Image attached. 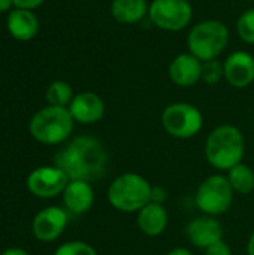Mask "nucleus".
I'll use <instances>...</instances> for the list:
<instances>
[{
    "label": "nucleus",
    "mask_w": 254,
    "mask_h": 255,
    "mask_svg": "<svg viewBox=\"0 0 254 255\" xmlns=\"http://www.w3.org/2000/svg\"><path fill=\"white\" fill-rule=\"evenodd\" d=\"M73 118L67 108L45 106L39 109L28 123L30 136L43 145H60L69 140L73 131Z\"/></svg>",
    "instance_id": "obj_3"
},
{
    "label": "nucleus",
    "mask_w": 254,
    "mask_h": 255,
    "mask_svg": "<svg viewBox=\"0 0 254 255\" xmlns=\"http://www.w3.org/2000/svg\"><path fill=\"white\" fill-rule=\"evenodd\" d=\"M69 223L67 211L58 206H48L39 211L31 221L33 236L43 244L57 241L66 230Z\"/></svg>",
    "instance_id": "obj_10"
},
{
    "label": "nucleus",
    "mask_w": 254,
    "mask_h": 255,
    "mask_svg": "<svg viewBox=\"0 0 254 255\" xmlns=\"http://www.w3.org/2000/svg\"><path fill=\"white\" fill-rule=\"evenodd\" d=\"M204 63L190 52L178 54L169 64L171 81L178 87H192L202 79Z\"/></svg>",
    "instance_id": "obj_14"
},
{
    "label": "nucleus",
    "mask_w": 254,
    "mask_h": 255,
    "mask_svg": "<svg viewBox=\"0 0 254 255\" xmlns=\"http://www.w3.org/2000/svg\"><path fill=\"white\" fill-rule=\"evenodd\" d=\"M150 4L147 0H112L111 15L112 18L126 25L138 24L148 16Z\"/></svg>",
    "instance_id": "obj_18"
},
{
    "label": "nucleus",
    "mask_w": 254,
    "mask_h": 255,
    "mask_svg": "<svg viewBox=\"0 0 254 255\" xmlns=\"http://www.w3.org/2000/svg\"><path fill=\"white\" fill-rule=\"evenodd\" d=\"M61 197L66 211L73 215L87 214L94 205V190L85 181H69Z\"/></svg>",
    "instance_id": "obj_15"
},
{
    "label": "nucleus",
    "mask_w": 254,
    "mask_h": 255,
    "mask_svg": "<svg viewBox=\"0 0 254 255\" xmlns=\"http://www.w3.org/2000/svg\"><path fill=\"white\" fill-rule=\"evenodd\" d=\"M168 255H193L187 248H175L172 251H169Z\"/></svg>",
    "instance_id": "obj_29"
},
{
    "label": "nucleus",
    "mask_w": 254,
    "mask_h": 255,
    "mask_svg": "<svg viewBox=\"0 0 254 255\" xmlns=\"http://www.w3.org/2000/svg\"><path fill=\"white\" fill-rule=\"evenodd\" d=\"M153 185L139 173L126 172L117 176L108 188L109 205L120 212H139L151 200Z\"/></svg>",
    "instance_id": "obj_4"
},
{
    "label": "nucleus",
    "mask_w": 254,
    "mask_h": 255,
    "mask_svg": "<svg viewBox=\"0 0 254 255\" xmlns=\"http://www.w3.org/2000/svg\"><path fill=\"white\" fill-rule=\"evenodd\" d=\"M67 175L57 166H40L31 170L25 179L27 190L37 199H54L61 196L69 184Z\"/></svg>",
    "instance_id": "obj_9"
},
{
    "label": "nucleus",
    "mask_w": 254,
    "mask_h": 255,
    "mask_svg": "<svg viewBox=\"0 0 254 255\" xmlns=\"http://www.w3.org/2000/svg\"><path fill=\"white\" fill-rule=\"evenodd\" d=\"M54 255H97V251L87 242L82 241H70L61 244Z\"/></svg>",
    "instance_id": "obj_22"
},
{
    "label": "nucleus",
    "mask_w": 254,
    "mask_h": 255,
    "mask_svg": "<svg viewBox=\"0 0 254 255\" xmlns=\"http://www.w3.org/2000/svg\"><path fill=\"white\" fill-rule=\"evenodd\" d=\"M148 18L160 30L180 31L192 22L193 6L189 0H153Z\"/></svg>",
    "instance_id": "obj_8"
},
{
    "label": "nucleus",
    "mask_w": 254,
    "mask_h": 255,
    "mask_svg": "<svg viewBox=\"0 0 254 255\" xmlns=\"http://www.w3.org/2000/svg\"><path fill=\"white\" fill-rule=\"evenodd\" d=\"M73 97H75L73 90L66 81L51 82L46 88V93H45V99H46L48 105L60 106V108H69Z\"/></svg>",
    "instance_id": "obj_20"
},
{
    "label": "nucleus",
    "mask_w": 254,
    "mask_h": 255,
    "mask_svg": "<svg viewBox=\"0 0 254 255\" xmlns=\"http://www.w3.org/2000/svg\"><path fill=\"white\" fill-rule=\"evenodd\" d=\"M235 191L225 175H211L196 190L195 203L204 215L219 217L232 206Z\"/></svg>",
    "instance_id": "obj_6"
},
{
    "label": "nucleus",
    "mask_w": 254,
    "mask_h": 255,
    "mask_svg": "<svg viewBox=\"0 0 254 255\" xmlns=\"http://www.w3.org/2000/svg\"><path fill=\"white\" fill-rule=\"evenodd\" d=\"M205 251V255H232V250L231 247L222 239L216 244H213L211 247H208Z\"/></svg>",
    "instance_id": "obj_24"
},
{
    "label": "nucleus",
    "mask_w": 254,
    "mask_h": 255,
    "mask_svg": "<svg viewBox=\"0 0 254 255\" xmlns=\"http://www.w3.org/2000/svg\"><path fill=\"white\" fill-rule=\"evenodd\" d=\"M247 255H254V232L252 233L249 244H247Z\"/></svg>",
    "instance_id": "obj_30"
},
{
    "label": "nucleus",
    "mask_w": 254,
    "mask_h": 255,
    "mask_svg": "<svg viewBox=\"0 0 254 255\" xmlns=\"http://www.w3.org/2000/svg\"><path fill=\"white\" fill-rule=\"evenodd\" d=\"M222 79H225L223 63H220L217 58L205 61L202 66V81H205L208 85H216Z\"/></svg>",
    "instance_id": "obj_23"
},
{
    "label": "nucleus",
    "mask_w": 254,
    "mask_h": 255,
    "mask_svg": "<svg viewBox=\"0 0 254 255\" xmlns=\"http://www.w3.org/2000/svg\"><path fill=\"white\" fill-rule=\"evenodd\" d=\"M13 1L12 0H0V15L1 13H9L13 9Z\"/></svg>",
    "instance_id": "obj_27"
},
{
    "label": "nucleus",
    "mask_w": 254,
    "mask_h": 255,
    "mask_svg": "<svg viewBox=\"0 0 254 255\" xmlns=\"http://www.w3.org/2000/svg\"><path fill=\"white\" fill-rule=\"evenodd\" d=\"M136 214H138V217H136L138 229L142 235H145L148 238L160 236L168 227L169 215H168L165 205L150 202Z\"/></svg>",
    "instance_id": "obj_17"
},
{
    "label": "nucleus",
    "mask_w": 254,
    "mask_h": 255,
    "mask_svg": "<svg viewBox=\"0 0 254 255\" xmlns=\"http://www.w3.org/2000/svg\"><path fill=\"white\" fill-rule=\"evenodd\" d=\"M162 126L175 139H192L202 130L204 115L192 103L177 102L163 109Z\"/></svg>",
    "instance_id": "obj_7"
},
{
    "label": "nucleus",
    "mask_w": 254,
    "mask_h": 255,
    "mask_svg": "<svg viewBox=\"0 0 254 255\" xmlns=\"http://www.w3.org/2000/svg\"><path fill=\"white\" fill-rule=\"evenodd\" d=\"M54 166L61 169L70 181H100L109 166V154L105 145L93 136L70 139L54 155Z\"/></svg>",
    "instance_id": "obj_1"
},
{
    "label": "nucleus",
    "mask_w": 254,
    "mask_h": 255,
    "mask_svg": "<svg viewBox=\"0 0 254 255\" xmlns=\"http://www.w3.org/2000/svg\"><path fill=\"white\" fill-rule=\"evenodd\" d=\"M166 199H168V193H166V190L163 187H159L157 185V187H153L151 188V200L150 202L159 203V205H165Z\"/></svg>",
    "instance_id": "obj_25"
},
{
    "label": "nucleus",
    "mask_w": 254,
    "mask_h": 255,
    "mask_svg": "<svg viewBox=\"0 0 254 255\" xmlns=\"http://www.w3.org/2000/svg\"><path fill=\"white\" fill-rule=\"evenodd\" d=\"M189 241L201 250H207L213 244L223 239V226L216 217L202 215L192 220L187 226Z\"/></svg>",
    "instance_id": "obj_13"
},
{
    "label": "nucleus",
    "mask_w": 254,
    "mask_h": 255,
    "mask_svg": "<svg viewBox=\"0 0 254 255\" xmlns=\"http://www.w3.org/2000/svg\"><path fill=\"white\" fill-rule=\"evenodd\" d=\"M229 43V28L223 21L204 19L193 25L187 36L189 52L202 63L216 60Z\"/></svg>",
    "instance_id": "obj_5"
},
{
    "label": "nucleus",
    "mask_w": 254,
    "mask_h": 255,
    "mask_svg": "<svg viewBox=\"0 0 254 255\" xmlns=\"http://www.w3.org/2000/svg\"><path fill=\"white\" fill-rule=\"evenodd\" d=\"M246 152V140L243 131L232 124L217 126L207 137L205 157L217 170H231L243 163Z\"/></svg>",
    "instance_id": "obj_2"
},
{
    "label": "nucleus",
    "mask_w": 254,
    "mask_h": 255,
    "mask_svg": "<svg viewBox=\"0 0 254 255\" xmlns=\"http://www.w3.org/2000/svg\"><path fill=\"white\" fill-rule=\"evenodd\" d=\"M6 28L13 39L19 42H28L34 39L39 31V19L33 10L13 7L7 13Z\"/></svg>",
    "instance_id": "obj_16"
},
{
    "label": "nucleus",
    "mask_w": 254,
    "mask_h": 255,
    "mask_svg": "<svg viewBox=\"0 0 254 255\" xmlns=\"http://www.w3.org/2000/svg\"><path fill=\"white\" fill-rule=\"evenodd\" d=\"M13 1V6L15 7H19V9H28V10H34L37 9L45 0H12Z\"/></svg>",
    "instance_id": "obj_26"
},
{
    "label": "nucleus",
    "mask_w": 254,
    "mask_h": 255,
    "mask_svg": "<svg viewBox=\"0 0 254 255\" xmlns=\"http://www.w3.org/2000/svg\"><path fill=\"white\" fill-rule=\"evenodd\" d=\"M67 109L75 123L94 124L99 123L105 115V102L93 91H82L75 94Z\"/></svg>",
    "instance_id": "obj_12"
},
{
    "label": "nucleus",
    "mask_w": 254,
    "mask_h": 255,
    "mask_svg": "<svg viewBox=\"0 0 254 255\" xmlns=\"http://www.w3.org/2000/svg\"><path fill=\"white\" fill-rule=\"evenodd\" d=\"M237 34L243 42L254 45V7L244 10L240 15L237 21Z\"/></svg>",
    "instance_id": "obj_21"
},
{
    "label": "nucleus",
    "mask_w": 254,
    "mask_h": 255,
    "mask_svg": "<svg viewBox=\"0 0 254 255\" xmlns=\"http://www.w3.org/2000/svg\"><path fill=\"white\" fill-rule=\"evenodd\" d=\"M225 79L234 88H247L254 82V57L247 51H235L223 61Z\"/></svg>",
    "instance_id": "obj_11"
},
{
    "label": "nucleus",
    "mask_w": 254,
    "mask_h": 255,
    "mask_svg": "<svg viewBox=\"0 0 254 255\" xmlns=\"http://www.w3.org/2000/svg\"><path fill=\"white\" fill-rule=\"evenodd\" d=\"M228 179L234 191L238 194L247 196L254 190V170L244 163H240L228 170Z\"/></svg>",
    "instance_id": "obj_19"
},
{
    "label": "nucleus",
    "mask_w": 254,
    "mask_h": 255,
    "mask_svg": "<svg viewBox=\"0 0 254 255\" xmlns=\"http://www.w3.org/2000/svg\"><path fill=\"white\" fill-rule=\"evenodd\" d=\"M0 255H30V253L22 248H7Z\"/></svg>",
    "instance_id": "obj_28"
}]
</instances>
